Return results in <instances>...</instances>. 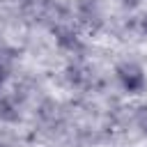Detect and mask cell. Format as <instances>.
<instances>
[{
  "mask_svg": "<svg viewBox=\"0 0 147 147\" xmlns=\"http://www.w3.org/2000/svg\"><path fill=\"white\" fill-rule=\"evenodd\" d=\"M115 76H117L119 85H122L126 92H131V94H140V92H145V87H147L145 69H142L138 62H133V60L119 62V64L115 67Z\"/></svg>",
  "mask_w": 147,
  "mask_h": 147,
  "instance_id": "obj_1",
  "label": "cell"
},
{
  "mask_svg": "<svg viewBox=\"0 0 147 147\" xmlns=\"http://www.w3.org/2000/svg\"><path fill=\"white\" fill-rule=\"evenodd\" d=\"M76 16L83 25H87L92 30L101 28V23H103V11H101L99 0H78L76 2Z\"/></svg>",
  "mask_w": 147,
  "mask_h": 147,
  "instance_id": "obj_2",
  "label": "cell"
},
{
  "mask_svg": "<svg viewBox=\"0 0 147 147\" xmlns=\"http://www.w3.org/2000/svg\"><path fill=\"white\" fill-rule=\"evenodd\" d=\"M21 119V106L16 96L0 94V124H16Z\"/></svg>",
  "mask_w": 147,
  "mask_h": 147,
  "instance_id": "obj_3",
  "label": "cell"
},
{
  "mask_svg": "<svg viewBox=\"0 0 147 147\" xmlns=\"http://www.w3.org/2000/svg\"><path fill=\"white\" fill-rule=\"evenodd\" d=\"M21 138L11 129V124H0V147H18Z\"/></svg>",
  "mask_w": 147,
  "mask_h": 147,
  "instance_id": "obj_4",
  "label": "cell"
},
{
  "mask_svg": "<svg viewBox=\"0 0 147 147\" xmlns=\"http://www.w3.org/2000/svg\"><path fill=\"white\" fill-rule=\"evenodd\" d=\"M136 124L140 126V131L147 136V106H140L136 110Z\"/></svg>",
  "mask_w": 147,
  "mask_h": 147,
  "instance_id": "obj_5",
  "label": "cell"
},
{
  "mask_svg": "<svg viewBox=\"0 0 147 147\" xmlns=\"http://www.w3.org/2000/svg\"><path fill=\"white\" fill-rule=\"evenodd\" d=\"M138 28H140V32H142V34H147V11L138 18Z\"/></svg>",
  "mask_w": 147,
  "mask_h": 147,
  "instance_id": "obj_6",
  "label": "cell"
},
{
  "mask_svg": "<svg viewBox=\"0 0 147 147\" xmlns=\"http://www.w3.org/2000/svg\"><path fill=\"white\" fill-rule=\"evenodd\" d=\"M140 0H122V5H126V7H136Z\"/></svg>",
  "mask_w": 147,
  "mask_h": 147,
  "instance_id": "obj_7",
  "label": "cell"
}]
</instances>
